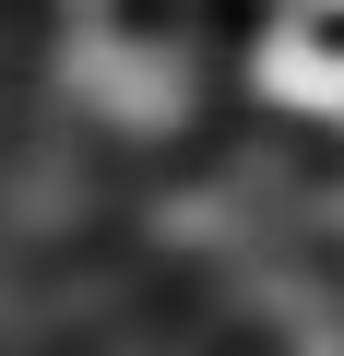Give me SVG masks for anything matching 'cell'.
I'll list each match as a JSON object with an SVG mask.
<instances>
[{"instance_id":"6da1fadb","label":"cell","mask_w":344,"mask_h":356,"mask_svg":"<svg viewBox=\"0 0 344 356\" xmlns=\"http://www.w3.org/2000/svg\"><path fill=\"white\" fill-rule=\"evenodd\" d=\"M261 83H273V95H309V107H320V119H332V107H344V60H320V48H309V36H297V24H285V36H273V48H261Z\"/></svg>"}]
</instances>
